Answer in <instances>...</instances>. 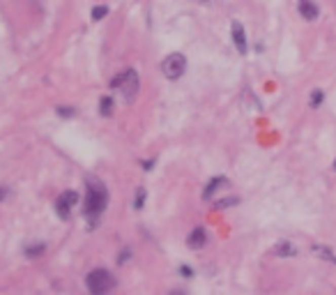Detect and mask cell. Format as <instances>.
Instances as JSON below:
<instances>
[{
  "instance_id": "obj_13",
  "label": "cell",
  "mask_w": 336,
  "mask_h": 295,
  "mask_svg": "<svg viewBox=\"0 0 336 295\" xmlns=\"http://www.w3.org/2000/svg\"><path fill=\"white\" fill-rule=\"evenodd\" d=\"M322 100H325V92H322V90H313L309 104H311V109H318V106L322 104Z\"/></svg>"
},
{
  "instance_id": "obj_14",
  "label": "cell",
  "mask_w": 336,
  "mask_h": 295,
  "mask_svg": "<svg viewBox=\"0 0 336 295\" xmlns=\"http://www.w3.org/2000/svg\"><path fill=\"white\" fill-rule=\"evenodd\" d=\"M145 189H143V187H141V189H138V191H136V199H134V208H136V210H141V208H143V203H145Z\"/></svg>"
},
{
  "instance_id": "obj_3",
  "label": "cell",
  "mask_w": 336,
  "mask_h": 295,
  "mask_svg": "<svg viewBox=\"0 0 336 295\" xmlns=\"http://www.w3.org/2000/svg\"><path fill=\"white\" fill-rule=\"evenodd\" d=\"M86 286L92 295H104V293L116 288V279H113V275H110L108 270L97 268V270H92L90 275L86 277Z\"/></svg>"
},
{
  "instance_id": "obj_8",
  "label": "cell",
  "mask_w": 336,
  "mask_h": 295,
  "mask_svg": "<svg viewBox=\"0 0 336 295\" xmlns=\"http://www.w3.org/2000/svg\"><path fill=\"white\" fill-rule=\"evenodd\" d=\"M233 42H235L237 51H240L242 55H246V51H249V46H246V35H244V28H242V23H233Z\"/></svg>"
},
{
  "instance_id": "obj_2",
  "label": "cell",
  "mask_w": 336,
  "mask_h": 295,
  "mask_svg": "<svg viewBox=\"0 0 336 295\" xmlns=\"http://www.w3.org/2000/svg\"><path fill=\"white\" fill-rule=\"evenodd\" d=\"M110 88H118V90L122 92V97H125L127 104H131V102H136V97H138V88H141V81H138V74H136V70H127V72L118 74L116 79L110 81Z\"/></svg>"
},
{
  "instance_id": "obj_20",
  "label": "cell",
  "mask_w": 336,
  "mask_h": 295,
  "mask_svg": "<svg viewBox=\"0 0 336 295\" xmlns=\"http://www.w3.org/2000/svg\"><path fill=\"white\" fill-rule=\"evenodd\" d=\"M152 164H155V159H150V161H143V169H145V171H150V169H152Z\"/></svg>"
},
{
  "instance_id": "obj_6",
  "label": "cell",
  "mask_w": 336,
  "mask_h": 295,
  "mask_svg": "<svg viewBox=\"0 0 336 295\" xmlns=\"http://www.w3.org/2000/svg\"><path fill=\"white\" fill-rule=\"evenodd\" d=\"M297 10H300L302 19H306V21H316L318 14H320V10H318V5L313 0H300L297 3Z\"/></svg>"
},
{
  "instance_id": "obj_1",
  "label": "cell",
  "mask_w": 336,
  "mask_h": 295,
  "mask_svg": "<svg viewBox=\"0 0 336 295\" xmlns=\"http://www.w3.org/2000/svg\"><path fill=\"white\" fill-rule=\"evenodd\" d=\"M88 194H86V217L92 221V226L97 224L99 215L106 210L108 205V191H106L104 182L99 178H88L86 180Z\"/></svg>"
},
{
  "instance_id": "obj_17",
  "label": "cell",
  "mask_w": 336,
  "mask_h": 295,
  "mask_svg": "<svg viewBox=\"0 0 336 295\" xmlns=\"http://www.w3.org/2000/svg\"><path fill=\"white\" fill-rule=\"evenodd\" d=\"M25 254H28V256H42V254H44V245L28 247V249H25Z\"/></svg>"
},
{
  "instance_id": "obj_10",
  "label": "cell",
  "mask_w": 336,
  "mask_h": 295,
  "mask_svg": "<svg viewBox=\"0 0 336 295\" xmlns=\"http://www.w3.org/2000/svg\"><path fill=\"white\" fill-rule=\"evenodd\" d=\"M223 185H228L226 178H212L210 185H207V187H205V191H203V199H210V196L214 194V191L219 189V187H223Z\"/></svg>"
},
{
  "instance_id": "obj_9",
  "label": "cell",
  "mask_w": 336,
  "mask_h": 295,
  "mask_svg": "<svg viewBox=\"0 0 336 295\" xmlns=\"http://www.w3.org/2000/svg\"><path fill=\"white\" fill-rule=\"evenodd\" d=\"M295 254H297V249L288 240L279 242V245L274 247V256H281V258H290V256H295Z\"/></svg>"
},
{
  "instance_id": "obj_5",
  "label": "cell",
  "mask_w": 336,
  "mask_h": 295,
  "mask_svg": "<svg viewBox=\"0 0 336 295\" xmlns=\"http://www.w3.org/2000/svg\"><path fill=\"white\" fill-rule=\"evenodd\" d=\"M76 201H79V194H76V191H71V189L62 191V194L55 199L53 208H55V212H58V217H60V219H69V217H71V208L76 205Z\"/></svg>"
},
{
  "instance_id": "obj_15",
  "label": "cell",
  "mask_w": 336,
  "mask_h": 295,
  "mask_svg": "<svg viewBox=\"0 0 336 295\" xmlns=\"http://www.w3.org/2000/svg\"><path fill=\"white\" fill-rule=\"evenodd\" d=\"M106 14H108V7H95V10H92V19L95 21H101Z\"/></svg>"
},
{
  "instance_id": "obj_22",
  "label": "cell",
  "mask_w": 336,
  "mask_h": 295,
  "mask_svg": "<svg viewBox=\"0 0 336 295\" xmlns=\"http://www.w3.org/2000/svg\"><path fill=\"white\" fill-rule=\"evenodd\" d=\"M334 169H336V161H334Z\"/></svg>"
},
{
  "instance_id": "obj_18",
  "label": "cell",
  "mask_w": 336,
  "mask_h": 295,
  "mask_svg": "<svg viewBox=\"0 0 336 295\" xmlns=\"http://www.w3.org/2000/svg\"><path fill=\"white\" fill-rule=\"evenodd\" d=\"M58 113H60L62 118H69V115H74V109H67V106H60V109H58Z\"/></svg>"
},
{
  "instance_id": "obj_11",
  "label": "cell",
  "mask_w": 336,
  "mask_h": 295,
  "mask_svg": "<svg viewBox=\"0 0 336 295\" xmlns=\"http://www.w3.org/2000/svg\"><path fill=\"white\" fill-rule=\"evenodd\" d=\"M311 249L316 251L318 256H322V258H325V260H329V263H334V265H336V254L329 249V247H325V245H313Z\"/></svg>"
},
{
  "instance_id": "obj_4",
  "label": "cell",
  "mask_w": 336,
  "mask_h": 295,
  "mask_svg": "<svg viewBox=\"0 0 336 295\" xmlns=\"http://www.w3.org/2000/svg\"><path fill=\"white\" fill-rule=\"evenodd\" d=\"M184 70H186V58L182 53H171L161 62V72L166 74V79H171V81L180 79L184 74Z\"/></svg>"
},
{
  "instance_id": "obj_21",
  "label": "cell",
  "mask_w": 336,
  "mask_h": 295,
  "mask_svg": "<svg viewBox=\"0 0 336 295\" xmlns=\"http://www.w3.org/2000/svg\"><path fill=\"white\" fill-rule=\"evenodd\" d=\"M5 196H7V189H0V201L5 199Z\"/></svg>"
},
{
  "instance_id": "obj_12",
  "label": "cell",
  "mask_w": 336,
  "mask_h": 295,
  "mask_svg": "<svg viewBox=\"0 0 336 295\" xmlns=\"http://www.w3.org/2000/svg\"><path fill=\"white\" fill-rule=\"evenodd\" d=\"M99 113L104 115V118H108V115L113 113V97L110 95H104L99 100Z\"/></svg>"
},
{
  "instance_id": "obj_16",
  "label": "cell",
  "mask_w": 336,
  "mask_h": 295,
  "mask_svg": "<svg viewBox=\"0 0 336 295\" xmlns=\"http://www.w3.org/2000/svg\"><path fill=\"white\" fill-rule=\"evenodd\" d=\"M235 203H240V201L237 199H223V201H216L214 208H231V205H235Z\"/></svg>"
},
{
  "instance_id": "obj_19",
  "label": "cell",
  "mask_w": 336,
  "mask_h": 295,
  "mask_svg": "<svg viewBox=\"0 0 336 295\" xmlns=\"http://www.w3.org/2000/svg\"><path fill=\"white\" fill-rule=\"evenodd\" d=\"M180 275H184V277H191L194 272H191V268H186V265H182L180 268Z\"/></svg>"
},
{
  "instance_id": "obj_7",
  "label": "cell",
  "mask_w": 336,
  "mask_h": 295,
  "mask_svg": "<svg viewBox=\"0 0 336 295\" xmlns=\"http://www.w3.org/2000/svg\"><path fill=\"white\" fill-rule=\"evenodd\" d=\"M205 242H207V233H205V228H194L189 233V238H186V245H189V249H201V247H205Z\"/></svg>"
}]
</instances>
